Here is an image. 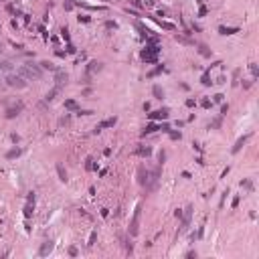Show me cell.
Instances as JSON below:
<instances>
[{"label": "cell", "mask_w": 259, "mask_h": 259, "mask_svg": "<svg viewBox=\"0 0 259 259\" xmlns=\"http://www.w3.org/2000/svg\"><path fill=\"white\" fill-rule=\"evenodd\" d=\"M18 73L24 75V77H28V79H41L43 77V67L34 65V63H27V65H22Z\"/></svg>", "instance_id": "cell-1"}, {"label": "cell", "mask_w": 259, "mask_h": 259, "mask_svg": "<svg viewBox=\"0 0 259 259\" xmlns=\"http://www.w3.org/2000/svg\"><path fill=\"white\" fill-rule=\"evenodd\" d=\"M59 91H61V89H59V85H57V87H53V89H51V91L47 93V95H45V101H53L55 97L59 95Z\"/></svg>", "instance_id": "cell-22"}, {"label": "cell", "mask_w": 259, "mask_h": 259, "mask_svg": "<svg viewBox=\"0 0 259 259\" xmlns=\"http://www.w3.org/2000/svg\"><path fill=\"white\" fill-rule=\"evenodd\" d=\"M22 109H24V103L18 101V103H14V105H10V107L6 109V114H4V116H6V120H14V117L18 116Z\"/></svg>", "instance_id": "cell-8"}, {"label": "cell", "mask_w": 259, "mask_h": 259, "mask_svg": "<svg viewBox=\"0 0 259 259\" xmlns=\"http://www.w3.org/2000/svg\"><path fill=\"white\" fill-rule=\"evenodd\" d=\"M33 211H34V203H30V200H28V205L24 206V217L30 219V217H33Z\"/></svg>", "instance_id": "cell-28"}, {"label": "cell", "mask_w": 259, "mask_h": 259, "mask_svg": "<svg viewBox=\"0 0 259 259\" xmlns=\"http://www.w3.org/2000/svg\"><path fill=\"white\" fill-rule=\"evenodd\" d=\"M144 6H154V0H144Z\"/></svg>", "instance_id": "cell-57"}, {"label": "cell", "mask_w": 259, "mask_h": 259, "mask_svg": "<svg viewBox=\"0 0 259 259\" xmlns=\"http://www.w3.org/2000/svg\"><path fill=\"white\" fill-rule=\"evenodd\" d=\"M249 69H251V75H253V79H257V75H259L257 63H249Z\"/></svg>", "instance_id": "cell-30"}, {"label": "cell", "mask_w": 259, "mask_h": 259, "mask_svg": "<svg viewBox=\"0 0 259 259\" xmlns=\"http://www.w3.org/2000/svg\"><path fill=\"white\" fill-rule=\"evenodd\" d=\"M39 30H41V33H43V37H45V39H47V37H49V33H47V28L43 27V24H41V27H39Z\"/></svg>", "instance_id": "cell-53"}, {"label": "cell", "mask_w": 259, "mask_h": 259, "mask_svg": "<svg viewBox=\"0 0 259 259\" xmlns=\"http://www.w3.org/2000/svg\"><path fill=\"white\" fill-rule=\"evenodd\" d=\"M10 140H12L14 144H18L21 142V136H18V134H10Z\"/></svg>", "instance_id": "cell-48"}, {"label": "cell", "mask_w": 259, "mask_h": 259, "mask_svg": "<svg viewBox=\"0 0 259 259\" xmlns=\"http://www.w3.org/2000/svg\"><path fill=\"white\" fill-rule=\"evenodd\" d=\"M6 83L10 85V87H14V89H24L27 87V81H24L21 75H12V73H8L6 75Z\"/></svg>", "instance_id": "cell-4"}, {"label": "cell", "mask_w": 259, "mask_h": 259, "mask_svg": "<svg viewBox=\"0 0 259 259\" xmlns=\"http://www.w3.org/2000/svg\"><path fill=\"white\" fill-rule=\"evenodd\" d=\"M227 114H229V103H223V105H221V117L227 116Z\"/></svg>", "instance_id": "cell-39"}, {"label": "cell", "mask_w": 259, "mask_h": 259, "mask_svg": "<svg viewBox=\"0 0 259 259\" xmlns=\"http://www.w3.org/2000/svg\"><path fill=\"white\" fill-rule=\"evenodd\" d=\"M75 8V2L73 0H65V10H73Z\"/></svg>", "instance_id": "cell-38"}, {"label": "cell", "mask_w": 259, "mask_h": 259, "mask_svg": "<svg viewBox=\"0 0 259 259\" xmlns=\"http://www.w3.org/2000/svg\"><path fill=\"white\" fill-rule=\"evenodd\" d=\"M136 156H142V158L152 156V148H150V146H140V148L136 150Z\"/></svg>", "instance_id": "cell-18"}, {"label": "cell", "mask_w": 259, "mask_h": 259, "mask_svg": "<svg viewBox=\"0 0 259 259\" xmlns=\"http://www.w3.org/2000/svg\"><path fill=\"white\" fill-rule=\"evenodd\" d=\"M239 200H241V198H239V197H235V198H233V205H231L233 209H237V206H239Z\"/></svg>", "instance_id": "cell-52"}, {"label": "cell", "mask_w": 259, "mask_h": 259, "mask_svg": "<svg viewBox=\"0 0 259 259\" xmlns=\"http://www.w3.org/2000/svg\"><path fill=\"white\" fill-rule=\"evenodd\" d=\"M21 154H22L21 148H12V150H8V152H6V158H8V160H14V158H18Z\"/></svg>", "instance_id": "cell-25"}, {"label": "cell", "mask_w": 259, "mask_h": 259, "mask_svg": "<svg viewBox=\"0 0 259 259\" xmlns=\"http://www.w3.org/2000/svg\"><path fill=\"white\" fill-rule=\"evenodd\" d=\"M206 12H209V8H206L205 4H200V8H198V16H206Z\"/></svg>", "instance_id": "cell-40"}, {"label": "cell", "mask_w": 259, "mask_h": 259, "mask_svg": "<svg viewBox=\"0 0 259 259\" xmlns=\"http://www.w3.org/2000/svg\"><path fill=\"white\" fill-rule=\"evenodd\" d=\"M61 39H63V41H67V43H71V34H69V28L67 27L61 28Z\"/></svg>", "instance_id": "cell-29"}, {"label": "cell", "mask_w": 259, "mask_h": 259, "mask_svg": "<svg viewBox=\"0 0 259 259\" xmlns=\"http://www.w3.org/2000/svg\"><path fill=\"white\" fill-rule=\"evenodd\" d=\"M241 188H245L247 192H253V182L249 178H243V180H241Z\"/></svg>", "instance_id": "cell-26"}, {"label": "cell", "mask_w": 259, "mask_h": 259, "mask_svg": "<svg viewBox=\"0 0 259 259\" xmlns=\"http://www.w3.org/2000/svg\"><path fill=\"white\" fill-rule=\"evenodd\" d=\"M130 4H134V6L142 8V6H144V0H130Z\"/></svg>", "instance_id": "cell-45"}, {"label": "cell", "mask_w": 259, "mask_h": 259, "mask_svg": "<svg viewBox=\"0 0 259 259\" xmlns=\"http://www.w3.org/2000/svg\"><path fill=\"white\" fill-rule=\"evenodd\" d=\"M77 18H79V22H91V16H87V14H81Z\"/></svg>", "instance_id": "cell-43"}, {"label": "cell", "mask_w": 259, "mask_h": 259, "mask_svg": "<svg viewBox=\"0 0 259 259\" xmlns=\"http://www.w3.org/2000/svg\"><path fill=\"white\" fill-rule=\"evenodd\" d=\"M140 215H142V206L138 205L134 211V217H132V223H130V237H138V233H140Z\"/></svg>", "instance_id": "cell-3"}, {"label": "cell", "mask_w": 259, "mask_h": 259, "mask_svg": "<svg viewBox=\"0 0 259 259\" xmlns=\"http://www.w3.org/2000/svg\"><path fill=\"white\" fill-rule=\"evenodd\" d=\"M148 182H150V170H146L144 166H140V168H138V184H140L142 188H146Z\"/></svg>", "instance_id": "cell-6"}, {"label": "cell", "mask_w": 259, "mask_h": 259, "mask_svg": "<svg viewBox=\"0 0 259 259\" xmlns=\"http://www.w3.org/2000/svg\"><path fill=\"white\" fill-rule=\"evenodd\" d=\"M158 27H162L164 30H176V24L174 22H168V21H156Z\"/></svg>", "instance_id": "cell-19"}, {"label": "cell", "mask_w": 259, "mask_h": 259, "mask_svg": "<svg viewBox=\"0 0 259 259\" xmlns=\"http://www.w3.org/2000/svg\"><path fill=\"white\" fill-rule=\"evenodd\" d=\"M160 130V123H154V122H150L146 128H144V132H142V138L144 136H148V134H154V132H158Z\"/></svg>", "instance_id": "cell-17"}, {"label": "cell", "mask_w": 259, "mask_h": 259, "mask_svg": "<svg viewBox=\"0 0 259 259\" xmlns=\"http://www.w3.org/2000/svg\"><path fill=\"white\" fill-rule=\"evenodd\" d=\"M69 75L65 73V71H61V69H57L55 71V81H57V85H63V83H67Z\"/></svg>", "instance_id": "cell-15"}, {"label": "cell", "mask_w": 259, "mask_h": 259, "mask_svg": "<svg viewBox=\"0 0 259 259\" xmlns=\"http://www.w3.org/2000/svg\"><path fill=\"white\" fill-rule=\"evenodd\" d=\"M190 217H192V206H186L184 213H182V225H180V229H178V235L188 229V225H190Z\"/></svg>", "instance_id": "cell-7"}, {"label": "cell", "mask_w": 259, "mask_h": 259, "mask_svg": "<svg viewBox=\"0 0 259 259\" xmlns=\"http://www.w3.org/2000/svg\"><path fill=\"white\" fill-rule=\"evenodd\" d=\"M51 251H53V241L49 239V241H45V243L41 245V249H39V255H41V257H45V255H49Z\"/></svg>", "instance_id": "cell-14"}, {"label": "cell", "mask_w": 259, "mask_h": 259, "mask_svg": "<svg viewBox=\"0 0 259 259\" xmlns=\"http://www.w3.org/2000/svg\"><path fill=\"white\" fill-rule=\"evenodd\" d=\"M221 122H223V120H221V117H217L215 122H211V123H209V128H221Z\"/></svg>", "instance_id": "cell-41"}, {"label": "cell", "mask_w": 259, "mask_h": 259, "mask_svg": "<svg viewBox=\"0 0 259 259\" xmlns=\"http://www.w3.org/2000/svg\"><path fill=\"white\" fill-rule=\"evenodd\" d=\"M229 170H231V168H229V166H227L225 170H223V174H221V178H227V174H229Z\"/></svg>", "instance_id": "cell-58"}, {"label": "cell", "mask_w": 259, "mask_h": 259, "mask_svg": "<svg viewBox=\"0 0 259 259\" xmlns=\"http://www.w3.org/2000/svg\"><path fill=\"white\" fill-rule=\"evenodd\" d=\"M200 83H203L205 87H211V85H213V81H211V71H205V73H203V77H200Z\"/></svg>", "instance_id": "cell-23"}, {"label": "cell", "mask_w": 259, "mask_h": 259, "mask_svg": "<svg viewBox=\"0 0 259 259\" xmlns=\"http://www.w3.org/2000/svg\"><path fill=\"white\" fill-rule=\"evenodd\" d=\"M158 53H160V45H146V49L140 53V57L146 63H158Z\"/></svg>", "instance_id": "cell-2"}, {"label": "cell", "mask_w": 259, "mask_h": 259, "mask_svg": "<svg viewBox=\"0 0 259 259\" xmlns=\"http://www.w3.org/2000/svg\"><path fill=\"white\" fill-rule=\"evenodd\" d=\"M197 49H198V55H200V57H205V59H211L213 57V51L209 49V45H205V43H197Z\"/></svg>", "instance_id": "cell-13"}, {"label": "cell", "mask_w": 259, "mask_h": 259, "mask_svg": "<svg viewBox=\"0 0 259 259\" xmlns=\"http://www.w3.org/2000/svg\"><path fill=\"white\" fill-rule=\"evenodd\" d=\"M249 140H251V134H245V136H241V138L237 140V142H235V146L231 148V152H233V154L241 152V148H243V146H245V144L249 142Z\"/></svg>", "instance_id": "cell-11"}, {"label": "cell", "mask_w": 259, "mask_h": 259, "mask_svg": "<svg viewBox=\"0 0 259 259\" xmlns=\"http://www.w3.org/2000/svg\"><path fill=\"white\" fill-rule=\"evenodd\" d=\"M103 69V63H99V61H89V65H87V79L93 73H97V71H101Z\"/></svg>", "instance_id": "cell-12"}, {"label": "cell", "mask_w": 259, "mask_h": 259, "mask_svg": "<svg viewBox=\"0 0 259 259\" xmlns=\"http://www.w3.org/2000/svg\"><path fill=\"white\" fill-rule=\"evenodd\" d=\"M162 71H164V65H158V67L154 69V71H150V73H148V77H150V79H152V77H156L158 73H162Z\"/></svg>", "instance_id": "cell-31"}, {"label": "cell", "mask_w": 259, "mask_h": 259, "mask_svg": "<svg viewBox=\"0 0 259 259\" xmlns=\"http://www.w3.org/2000/svg\"><path fill=\"white\" fill-rule=\"evenodd\" d=\"M57 174H59V180H61V182H67V170L63 168V164H57Z\"/></svg>", "instance_id": "cell-21"}, {"label": "cell", "mask_w": 259, "mask_h": 259, "mask_svg": "<svg viewBox=\"0 0 259 259\" xmlns=\"http://www.w3.org/2000/svg\"><path fill=\"white\" fill-rule=\"evenodd\" d=\"M95 241H97V233L93 231L91 235H89V243H87V245H89V247H93V245H95Z\"/></svg>", "instance_id": "cell-35"}, {"label": "cell", "mask_w": 259, "mask_h": 259, "mask_svg": "<svg viewBox=\"0 0 259 259\" xmlns=\"http://www.w3.org/2000/svg\"><path fill=\"white\" fill-rule=\"evenodd\" d=\"M197 255H198V253L194 251V249H192V251H188V253H186V257H190V259H192V257H197Z\"/></svg>", "instance_id": "cell-55"}, {"label": "cell", "mask_w": 259, "mask_h": 259, "mask_svg": "<svg viewBox=\"0 0 259 259\" xmlns=\"http://www.w3.org/2000/svg\"><path fill=\"white\" fill-rule=\"evenodd\" d=\"M69 120H71V117H69V116H65V117L61 120V126H63V123H69Z\"/></svg>", "instance_id": "cell-59"}, {"label": "cell", "mask_w": 259, "mask_h": 259, "mask_svg": "<svg viewBox=\"0 0 259 259\" xmlns=\"http://www.w3.org/2000/svg\"><path fill=\"white\" fill-rule=\"evenodd\" d=\"M95 168H97V166H95V162H93V158L87 156V158H85V170L91 172V170H95Z\"/></svg>", "instance_id": "cell-27"}, {"label": "cell", "mask_w": 259, "mask_h": 259, "mask_svg": "<svg viewBox=\"0 0 259 259\" xmlns=\"http://www.w3.org/2000/svg\"><path fill=\"white\" fill-rule=\"evenodd\" d=\"M168 134H170V140H180V138H182V134H180V132H168Z\"/></svg>", "instance_id": "cell-37"}, {"label": "cell", "mask_w": 259, "mask_h": 259, "mask_svg": "<svg viewBox=\"0 0 259 259\" xmlns=\"http://www.w3.org/2000/svg\"><path fill=\"white\" fill-rule=\"evenodd\" d=\"M192 148H194L197 152H203V146H200L198 142H192Z\"/></svg>", "instance_id": "cell-51"}, {"label": "cell", "mask_w": 259, "mask_h": 259, "mask_svg": "<svg viewBox=\"0 0 259 259\" xmlns=\"http://www.w3.org/2000/svg\"><path fill=\"white\" fill-rule=\"evenodd\" d=\"M152 93H154V97H156V99H160V101L164 99V89L160 87V85H154V87H152Z\"/></svg>", "instance_id": "cell-24"}, {"label": "cell", "mask_w": 259, "mask_h": 259, "mask_svg": "<svg viewBox=\"0 0 259 259\" xmlns=\"http://www.w3.org/2000/svg\"><path fill=\"white\" fill-rule=\"evenodd\" d=\"M239 30H241L239 27H219V34H223V37L235 34V33H239Z\"/></svg>", "instance_id": "cell-16"}, {"label": "cell", "mask_w": 259, "mask_h": 259, "mask_svg": "<svg viewBox=\"0 0 259 259\" xmlns=\"http://www.w3.org/2000/svg\"><path fill=\"white\" fill-rule=\"evenodd\" d=\"M158 182H160V168L150 170V182H148V186H146V192H154L158 188Z\"/></svg>", "instance_id": "cell-5"}, {"label": "cell", "mask_w": 259, "mask_h": 259, "mask_svg": "<svg viewBox=\"0 0 259 259\" xmlns=\"http://www.w3.org/2000/svg\"><path fill=\"white\" fill-rule=\"evenodd\" d=\"M41 67H43V69H49V71H53V73L57 71V67H55V65H51L49 61H43V63H41Z\"/></svg>", "instance_id": "cell-33"}, {"label": "cell", "mask_w": 259, "mask_h": 259, "mask_svg": "<svg viewBox=\"0 0 259 259\" xmlns=\"http://www.w3.org/2000/svg\"><path fill=\"white\" fill-rule=\"evenodd\" d=\"M200 105H203V107H205V109H211V107H213V101H211V99H209V97H205V99L200 101Z\"/></svg>", "instance_id": "cell-34"}, {"label": "cell", "mask_w": 259, "mask_h": 259, "mask_svg": "<svg viewBox=\"0 0 259 259\" xmlns=\"http://www.w3.org/2000/svg\"><path fill=\"white\" fill-rule=\"evenodd\" d=\"M105 28H107V30H111V28L116 30V28H117V24H116L114 21H107V22H105Z\"/></svg>", "instance_id": "cell-42"}, {"label": "cell", "mask_w": 259, "mask_h": 259, "mask_svg": "<svg viewBox=\"0 0 259 259\" xmlns=\"http://www.w3.org/2000/svg\"><path fill=\"white\" fill-rule=\"evenodd\" d=\"M168 116H170V109L168 107H162V109H156V111H152V114H148V117H150L152 122H156V120H168Z\"/></svg>", "instance_id": "cell-9"}, {"label": "cell", "mask_w": 259, "mask_h": 259, "mask_svg": "<svg viewBox=\"0 0 259 259\" xmlns=\"http://www.w3.org/2000/svg\"><path fill=\"white\" fill-rule=\"evenodd\" d=\"M65 109H69V111H77V109H79V103H77L75 99H65Z\"/></svg>", "instance_id": "cell-20"}, {"label": "cell", "mask_w": 259, "mask_h": 259, "mask_svg": "<svg viewBox=\"0 0 259 259\" xmlns=\"http://www.w3.org/2000/svg\"><path fill=\"white\" fill-rule=\"evenodd\" d=\"M117 123V117H107V120H103L101 123H97L95 126V130H93V134H99L101 130H105V128H114Z\"/></svg>", "instance_id": "cell-10"}, {"label": "cell", "mask_w": 259, "mask_h": 259, "mask_svg": "<svg viewBox=\"0 0 259 259\" xmlns=\"http://www.w3.org/2000/svg\"><path fill=\"white\" fill-rule=\"evenodd\" d=\"M194 105H197V101H194L192 97H188V99H186V107H194Z\"/></svg>", "instance_id": "cell-46"}, {"label": "cell", "mask_w": 259, "mask_h": 259, "mask_svg": "<svg viewBox=\"0 0 259 259\" xmlns=\"http://www.w3.org/2000/svg\"><path fill=\"white\" fill-rule=\"evenodd\" d=\"M227 194H229V188L223 192V198H221V209H223V205H225V200H227Z\"/></svg>", "instance_id": "cell-50"}, {"label": "cell", "mask_w": 259, "mask_h": 259, "mask_svg": "<svg viewBox=\"0 0 259 259\" xmlns=\"http://www.w3.org/2000/svg\"><path fill=\"white\" fill-rule=\"evenodd\" d=\"M174 217H176V219H182V211H180V209H176V211H174Z\"/></svg>", "instance_id": "cell-56"}, {"label": "cell", "mask_w": 259, "mask_h": 259, "mask_svg": "<svg viewBox=\"0 0 259 259\" xmlns=\"http://www.w3.org/2000/svg\"><path fill=\"white\" fill-rule=\"evenodd\" d=\"M223 99H225L223 93H217V95H215V101H217V103H223Z\"/></svg>", "instance_id": "cell-49"}, {"label": "cell", "mask_w": 259, "mask_h": 259, "mask_svg": "<svg viewBox=\"0 0 259 259\" xmlns=\"http://www.w3.org/2000/svg\"><path fill=\"white\" fill-rule=\"evenodd\" d=\"M91 114H93V111H91V109H77V116H91Z\"/></svg>", "instance_id": "cell-36"}, {"label": "cell", "mask_w": 259, "mask_h": 259, "mask_svg": "<svg viewBox=\"0 0 259 259\" xmlns=\"http://www.w3.org/2000/svg\"><path fill=\"white\" fill-rule=\"evenodd\" d=\"M27 200H30V203H34V200H37V197H34V192H28Z\"/></svg>", "instance_id": "cell-54"}, {"label": "cell", "mask_w": 259, "mask_h": 259, "mask_svg": "<svg viewBox=\"0 0 259 259\" xmlns=\"http://www.w3.org/2000/svg\"><path fill=\"white\" fill-rule=\"evenodd\" d=\"M164 162H166V150H160V152H158V164L162 166Z\"/></svg>", "instance_id": "cell-32"}, {"label": "cell", "mask_w": 259, "mask_h": 259, "mask_svg": "<svg viewBox=\"0 0 259 259\" xmlns=\"http://www.w3.org/2000/svg\"><path fill=\"white\" fill-rule=\"evenodd\" d=\"M77 247H69V255H71V257H77Z\"/></svg>", "instance_id": "cell-47"}, {"label": "cell", "mask_w": 259, "mask_h": 259, "mask_svg": "<svg viewBox=\"0 0 259 259\" xmlns=\"http://www.w3.org/2000/svg\"><path fill=\"white\" fill-rule=\"evenodd\" d=\"M67 53H71V55H75V53H77V49L73 47V43H67Z\"/></svg>", "instance_id": "cell-44"}]
</instances>
